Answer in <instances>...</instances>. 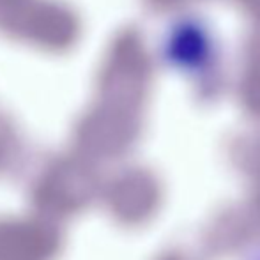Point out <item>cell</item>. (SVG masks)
<instances>
[{"mask_svg": "<svg viewBox=\"0 0 260 260\" xmlns=\"http://www.w3.org/2000/svg\"><path fill=\"white\" fill-rule=\"evenodd\" d=\"M246 260H260V248H258V250H255V251H251V253L248 255Z\"/></svg>", "mask_w": 260, "mask_h": 260, "instance_id": "obj_1", "label": "cell"}]
</instances>
